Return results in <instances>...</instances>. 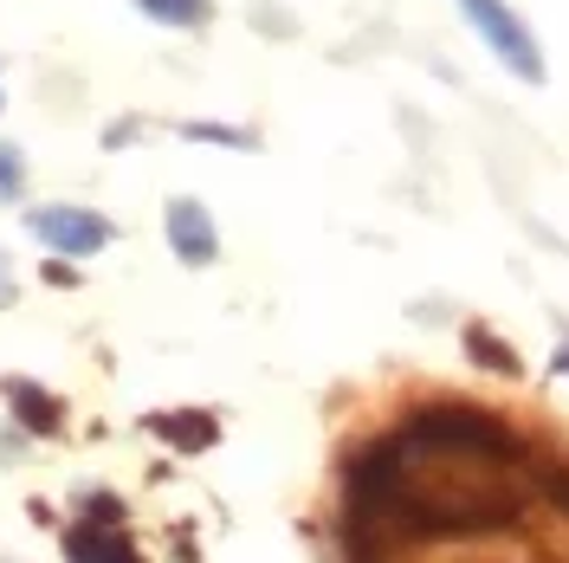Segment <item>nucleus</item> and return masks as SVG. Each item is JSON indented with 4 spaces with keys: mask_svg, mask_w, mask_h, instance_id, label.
<instances>
[{
    "mask_svg": "<svg viewBox=\"0 0 569 563\" xmlns=\"http://www.w3.org/2000/svg\"><path fill=\"white\" fill-rule=\"evenodd\" d=\"M401 441L408 447H427V454H466V460H518V441L492 422V415H479V408H466V402H440V408H421L415 422L401 427Z\"/></svg>",
    "mask_w": 569,
    "mask_h": 563,
    "instance_id": "nucleus-1",
    "label": "nucleus"
},
{
    "mask_svg": "<svg viewBox=\"0 0 569 563\" xmlns=\"http://www.w3.org/2000/svg\"><path fill=\"white\" fill-rule=\"evenodd\" d=\"M460 13L479 27V39L498 52V66L511 71V78H525V85H543V52H537L531 27L505 7V0H460Z\"/></svg>",
    "mask_w": 569,
    "mask_h": 563,
    "instance_id": "nucleus-2",
    "label": "nucleus"
},
{
    "mask_svg": "<svg viewBox=\"0 0 569 563\" xmlns=\"http://www.w3.org/2000/svg\"><path fill=\"white\" fill-rule=\"evenodd\" d=\"M33 234L52 253H98L110 240V220L104 214H91V208H39Z\"/></svg>",
    "mask_w": 569,
    "mask_h": 563,
    "instance_id": "nucleus-3",
    "label": "nucleus"
},
{
    "mask_svg": "<svg viewBox=\"0 0 569 563\" xmlns=\"http://www.w3.org/2000/svg\"><path fill=\"white\" fill-rule=\"evenodd\" d=\"M169 247L188 259V266H208L213 253H220V240H213V220L201 201H169Z\"/></svg>",
    "mask_w": 569,
    "mask_h": 563,
    "instance_id": "nucleus-4",
    "label": "nucleus"
},
{
    "mask_svg": "<svg viewBox=\"0 0 569 563\" xmlns=\"http://www.w3.org/2000/svg\"><path fill=\"white\" fill-rule=\"evenodd\" d=\"M156 434H169L176 447H208L213 441V415H156Z\"/></svg>",
    "mask_w": 569,
    "mask_h": 563,
    "instance_id": "nucleus-5",
    "label": "nucleus"
},
{
    "mask_svg": "<svg viewBox=\"0 0 569 563\" xmlns=\"http://www.w3.org/2000/svg\"><path fill=\"white\" fill-rule=\"evenodd\" d=\"M137 7L149 13V20H162V27H201V20L213 13L208 0H137Z\"/></svg>",
    "mask_w": 569,
    "mask_h": 563,
    "instance_id": "nucleus-6",
    "label": "nucleus"
},
{
    "mask_svg": "<svg viewBox=\"0 0 569 563\" xmlns=\"http://www.w3.org/2000/svg\"><path fill=\"white\" fill-rule=\"evenodd\" d=\"M27 195V162H20V149L13 142H0V208L7 201H20Z\"/></svg>",
    "mask_w": 569,
    "mask_h": 563,
    "instance_id": "nucleus-7",
    "label": "nucleus"
},
{
    "mask_svg": "<svg viewBox=\"0 0 569 563\" xmlns=\"http://www.w3.org/2000/svg\"><path fill=\"white\" fill-rule=\"evenodd\" d=\"M466 344H472V356H479L486 369H505V376H518V356L505 350V344H498L492 330H466Z\"/></svg>",
    "mask_w": 569,
    "mask_h": 563,
    "instance_id": "nucleus-8",
    "label": "nucleus"
},
{
    "mask_svg": "<svg viewBox=\"0 0 569 563\" xmlns=\"http://www.w3.org/2000/svg\"><path fill=\"white\" fill-rule=\"evenodd\" d=\"M194 142H233V149H252V130H227V124H188Z\"/></svg>",
    "mask_w": 569,
    "mask_h": 563,
    "instance_id": "nucleus-9",
    "label": "nucleus"
},
{
    "mask_svg": "<svg viewBox=\"0 0 569 563\" xmlns=\"http://www.w3.org/2000/svg\"><path fill=\"white\" fill-rule=\"evenodd\" d=\"M13 402H27L20 415H27V422H33V427H52V402H46L39 388H27V383H20V388H13Z\"/></svg>",
    "mask_w": 569,
    "mask_h": 563,
    "instance_id": "nucleus-10",
    "label": "nucleus"
},
{
    "mask_svg": "<svg viewBox=\"0 0 569 563\" xmlns=\"http://www.w3.org/2000/svg\"><path fill=\"white\" fill-rule=\"evenodd\" d=\"M543 493L557 498V505H569V466H557V473H550V480H543Z\"/></svg>",
    "mask_w": 569,
    "mask_h": 563,
    "instance_id": "nucleus-11",
    "label": "nucleus"
},
{
    "mask_svg": "<svg viewBox=\"0 0 569 563\" xmlns=\"http://www.w3.org/2000/svg\"><path fill=\"white\" fill-rule=\"evenodd\" d=\"M557 369H563V376H569V350H563V356H557Z\"/></svg>",
    "mask_w": 569,
    "mask_h": 563,
    "instance_id": "nucleus-12",
    "label": "nucleus"
}]
</instances>
